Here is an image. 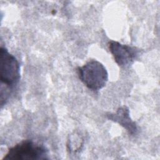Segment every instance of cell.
Listing matches in <instances>:
<instances>
[{
  "mask_svg": "<svg viewBox=\"0 0 160 160\" xmlns=\"http://www.w3.org/2000/svg\"><path fill=\"white\" fill-rule=\"evenodd\" d=\"M79 78L89 89L98 91L102 89L108 81V73L104 65L92 60L78 68Z\"/></svg>",
  "mask_w": 160,
  "mask_h": 160,
  "instance_id": "1",
  "label": "cell"
},
{
  "mask_svg": "<svg viewBox=\"0 0 160 160\" xmlns=\"http://www.w3.org/2000/svg\"><path fill=\"white\" fill-rule=\"evenodd\" d=\"M48 149L42 144L31 140H24L9 149L3 160L46 159Z\"/></svg>",
  "mask_w": 160,
  "mask_h": 160,
  "instance_id": "2",
  "label": "cell"
},
{
  "mask_svg": "<svg viewBox=\"0 0 160 160\" xmlns=\"http://www.w3.org/2000/svg\"><path fill=\"white\" fill-rule=\"evenodd\" d=\"M0 76L1 83L9 89L14 88L20 79V65L17 59L6 48L0 50Z\"/></svg>",
  "mask_w": 160,
  "mask_h": 160,
  "instance_id": "3",
  "label": "cell"
},
{
  "mask_svg": "<svg viewBox=\"0 0 160 160\" xmlns=\"http://www.w3.org/2000/svg\"><path fill=\"white\" fill-rule=\"evenodd\" d=\"M108 48L116 64L121 68L129 67L138 56V51L135 48L118 41H109Z\"/></svg>",
  "mask_w": 160,
  "mask_h": 160,
  "instance_id": "4",
  "label": "cell"
},
{
  "mask_svg": "<svg viewBox=\"0 0 160 160\" xmlns=\"http://www.w3.org/2000/svg\"><path fill=\"white\" fill-rule=\"evenodd\" d=\"M108 119L116 122L126 129L131 136H134L137 134L138 127L134 121H133L129 116V110L126 107H121L118 109L116 112L109 113L106 115Z\"/></svg>",
  "mask_w": 160,
  "mask_h": 160,
  "instance_id": "5",
  "label": "cell"
}]
</instances>
